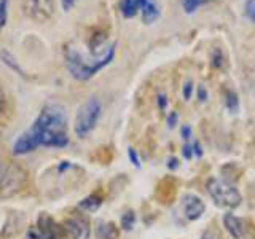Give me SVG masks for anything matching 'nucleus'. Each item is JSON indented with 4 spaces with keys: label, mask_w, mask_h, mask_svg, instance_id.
Instances as JSON below:
<instances>
[{
    "label": "nucleus",
    "mask_w": 255,
    "mask_h": 239,
    "mask_svg": "<svg viewBox=\"0 0 255 239\" xmlns=\"http://www.w3.org/2000/svg\"><path fill=\"white\" fill-rule=\"evenodd\" d=\"M117 43H112L106 46V50L86 58L82 53H78L74 48H67L66 51V66L72 77L80 80V82H86L91 77H94L99 70H102L106 66L114 61L115 58Z\"/></svg>",
    "instance_id": "obj_2"
},
{
    "label": "nucleus",
    "mask_w": 255,
    "mask_h": 239,
    "mask_svg": "<svg viewBox=\"0 0 255 239\" xmlns=\"http://www.w3.org/2000/svg\"><path fill=\"white\" fill-rule=\"evenodd\" d=\"M101 206H102V198L99 195H90L80 201L78 209H82L85 212H94V211H98Z\"/></svg>",
    "instance_id": "obj_14"
},
{
    "label": "nucleus",
    "mask_w": 255,
    "mask_h": 239,
    "mask_svg": "<svg viewBox=\"0 0 255 239\" xmlns=\"http://www.w3.org/2000/svg\"><path fill=\"white\" fill-rule=\"evenodd\" d=\"M62 227L56 225L50 215L42 214L38 217V223L30 227L26 233V239H59L62 235Z\"/></svg>",
    "instance_id": "obj_8"
},
{
    "label": "nucleus",
    "mask_w": 255,
    "mask_h": 239,
    "mask_svg": "<svg viewBox=\"0 0 255 239\" xmlns=\"http://www.w3.org/2000/svg\"><path fill=\"white\" fill-rule=\"evenodd\" d=\"M2 61H3V62L6 64L8 67H11L13 70H16V72H18L19 75H22V77H24V70H22V69L19 67V64L16 62V59H14L13 56H11L10 53H8V51H3V53H2Z\"/></svg>",
    "instance_id": "obj_18"
},
{
    "label": "nucleus",
    "mask_w": 255,
    "mask_h": 239,
    "mask_svg": "<svg viewBox=\"0 0 255 239\" xmlns=\"http://www.w3.org/2000/svg\"><path fill=\"white\" fill-rule=\"evenodd\" d=\"M175 193H177V182L172 177H166L163 182H159L156 188V198L159 199V203H171L175 198Z\"/></svg>",
    "instance_id": "obj_12"
},
{
    "label": "nucleus",
    "mask_w": 255,
    "mask_h": 239,
    "mask_svg": "<svg viewBox=\"0 0 255 239\" xmlns=\"http://www.w3.org/2000/svg\"><path fill=\"white\" fill-rule=\"evenodd\" d=\"M191 93H193V83L188 80V82L183 85V99L188 101L191 98Z\"/></svg>",
    "instance_id": "obj_22"
},
{
    "label": "nucleus",
    "mask_w": 255,
    "mask_h": 239,
    "mask_svg": "<svg viewBox=\"0 0 255 239\" xmlns=\"http://www.w3.org/2000/svg\"><path fill=\"white\" fill-rule=\"evenodd\" d=\"M158 106H159V109H161V110L166 109V106H167V99H166V96H164V94H159V96H158Z\"/></svg>",
    "instance_id": "obj_28"
},
{
    "label": "nucleus",
    "mask_w": 255,
    "mask_h": 239,
    "mask_svg": "<svg viewBox=\"0 0 255 239\" xmlns=\"http://www.w3.org/2000/svg\"><path fill=\"white\" fill-rule=\"evenodd\" d=\"M67 112L61 104H46L38 114L29 132L37 145L62 148L69 143Z\"/></svg>",
    "instance_id": "obj_1"
},
{
    "label": "nucleus",
    "mask_w": 255,
    "mask_h": 239,
    "mask_svg": "<svg viewBox=\"0 0 255 239\" xmlns=\"http://www.w3.org/2000/svg\"><path fill=\"white\" fill-rule=\"evenodd\" d=\"M167 166H169V169H177V167H179V161L175 158H171L169 159V164H167Z\"/></svg>",
    "instance_id": "obj_31"
},
{
    "label": "nucleus",
    "mask_w": 255,
    "mask_h": 239,
    "mask_svg": "<svg viewBox=\"0 0 255 239\" xmlns=\"http://www.w3.org/2000/svg\"><path fill=\"white\" fill-rule=\"evenodd\" d=\"M134 223H135V214L132 211H128L126 214H123V217H122V227H123V230L129 231L134 227Z\"/></svg>",
    "instance_id": "obj_19"
},
{
    "label": "nucleus",
    "mask_w": 255,
    "mask_h": 239,
    "mask_svg": "<svg viewBox=\"0 0 255 239\" xmlns=\"http://www.w3.org/2000/svg\"><path fill=\"white\" fill-rule=\"evenodd\" d=\"M182 137L185 139V140H188L191 137V127L188 124H185V126L182 127Z\"/></svg>",
    "instance_id": "obj_27"
},
{
    "label": "nucleus",
    "mask_w": 255,
    "mask_h": 239,
    "mask_svg": "<svg viewBox=\"0 0 255 239\" xmlns=\"http://www.w3.org/2000/svg\"><path fill=\"white\" fill-rule=\"evenodd\" d=\"M209 2H212V0H182V8L185 13L191 14V13H195L199 6H203Z\"/></svg>",
    "instance_id": "obj_16"
},
{
    "label": "nucleus",
    "mask_w": 255,
    "mask_h": 239,
    "mask_svg": "<svg viewBox=\"0 0 255 239\" xmlns=\"http://www.w3.org/2000/svg\"><path fill=\"white\" fill-rule=\"evenodd\" d=\"M177 120H179L177 112H171L169 117H167V126H169V127H174L175 124H177Z\"/></svg>",
    "instance_id": "obj_24"
},
{
    "label": "nucleus",
    "mask_w": 255,
    "mask_h": 239,
    "mask_svg": "<svg viewBox=\"0 0 255 239\" xmlns=\"http://www.w3.org/2000/svg\"><path fill=\"white\" fill-rule=\"evenodd\" d=\"M198 98H199V101H203V102L207 99V91H206V88L203 85H199V88H198Z\"/></svg>",
    "instance_id": "obj_26"
},
{
    "label": "nucleus",
    "mask_w": 255,
    "mask_h": 239,
    "mask_svg": "<svg viewBox=\"0 0 255 239\" xmlns=\"http://www.w3.org/2000/svg\"><path fill=\"white\" fill-rule=\"evenodd\" d=\"M3 109H5V96L2 91H0V115L3 114Z\"/></svg>",
    "instance_id": "obj_30"
},
{
    "label": "nucleus",
    "mask_w": 255,
    "mask_h": 239,
    "mask_svg": "<svg viewBox=\"0 0 255 239\" xmlns=\"http://www.w3.org/2000/svg\"><path fill=\"white\" fill-rule=\"evenodd\" d=\"M206 211V204L199 196L196 195H187L183 198V212L188 220H198L199 217H203V214Z\"/></svg>",
    "instance_id": "obj_11"
},
{
    "label": "nucleus",
    "mask_w": 255,
    "mask_h": 239,
    "mask_svg": "<svg viewBox=\"0 0 255 239\" xmlns=\"http://www.w3.org/2000/svg\"><path fill=\"white\" fill-rule=\"evenodd\" d=\"M128 155H129V159H131L132 164H134L135 167H139V166H140L139 156H137V153H135V150H134V148H128Z\"/></svg>",
    "instance_id": "obj_23"
},
{
    "label": "nucleus",
    "mask_w": 255,
    "mask_h": 239,
    "mask_svg": "<svg viewBox=\"0 0 255 239\" xmlns=\"http://www.w3.org/2000/svg\"><path fill=\"white\" fill-rule=\"evenodd\" d=\"M37 142L34 140V137H32V134L29 131L26 132H22L18 140L14 142V145H13V153L14 155H27L30 153V151H34L37 148Z\"/></svg>",
    "instance_id": "obj_13"
},
{
    "label": "nucleus",
    "mask_w": 255,
    "mask_h": 239,
    "mask_svg": "<svg viewBox=\"0 0 255 239\" xmlns=\"http://www.w3.org/2000/svg\"><path fill=\"white\" fill-rule=\"evenodd\" d=\"M191 150H193V147H190V145L183 147V156H185V158H191V153H193Z\"/></svg>",
    "instance_id": "obj_29"
},
{
    "label": "nucleus",
    "mask_w": 255,
    "mask_h": 239,
    "mask_svg": "<svg viewBox=\"0 0 255 239\" xmlns=\"http://www.w3.org/2000/svg\"><path fill=\"white\" fill-rule=\"evenodd\" d=\"M22 6L35 22H45L54 13V0H22Z\"/></svg>",
    "instance_id": "obj_9"
},
{
    "label": "nucleus",
    "mask_w": 255,
    "mask_h": 239,
    "mask_svg": "<svg viewBox=\"0 0 255 239\" xmlns=\"http://www.w3.org/2000/svg\"><path fill=\"white\" fill-rule=\"evenodd\" d=\"M62 228L70 239H90L91 236L90 222L85 217H70L64 222Z\"/></svg>",
    "instance_id": "obj_10"
},
{
    "label": "nucleus",
    "mask_w": 255,
    "mask_h": 239,
    "mask_svg": "<svg viewBox=\"0 0 255 239\" xmlns=\"http://www.w3.org/2000/svg\"><path fill=\"white\" fill-rule=\"evenodd\" d=\"M101 112H102V104L99 98H96V96L90 98L78 109L75 117V127H74L77 137L83 139L94 129L101 118Z\"/></svg>",
    "instance_id": "obj_4"
},
{
    "label": "nucleus",
    "mask_w": 255,
    "mask_h": 239,
    "mask_svg": "<svg viewBox=\"0 0 255 239\" xmlns=\"http://www.w3.org/2000/svg\"><path fill=\"white\" fill-rule=\"evenodd\" d=\"M24 182H26V172L19 166L0 159V191L3 195H13L24 185Z\"/></svg>",
    "instance_id": "obj_6"
},
{
    "label": "nucleus",
    "mask_w": 255,
    "mask_h": 239,
    "mask_svg": "<svg viewBox=\"0 0 255 239\" xmlns=\"http://www.w3.org/2000/svg\"><path fill=\"white\" fill-rule=\"evenodd\" d=\"M203 239H214V238H211L209 235H204V238H203Z\"/></svg>",
    "instance_id": "obj_33"
},
{
    "label": "nucleus",
    "mask_w": 255,
    "mask_h": 239,
    "mask_svg": "<svg viewBox=\"0 0 255 239\" xmlns=\"http://www.w3.org/2000/svg\"><path fill=\"white\" fill-rule=\"evenodd\" d=\"M98 236L101 239H117L118 238V230L114 223H106L98 228Z\"/></svg>",
    "instance_id": "obj_15"
},
{
    "label": "nucleus",
    "mask_w": 255,
    "mask_h": 239,
    "mask_svg": "<svg viewBox=\"0 0 255 239\" xmlns=\"http://www.w3.org/2000/svg\"><path fill=\"white\" fill-rule=\"evenodd\" d=\"M193 150H195V155H198V156H201L203 155V150H201V145H199L198 142H195L193 143Z\"/></svg>",
    "instance_id": "obj_32"
},
{
    "label": "nucleus",
    "mask_w": 255,
    "mask_h": 239,
    "mask_svg": "<svg viewBox=\"0 0 255 239\" xmlns=\"http://www.w3.org/2000/svg\"><path fill=\"white\" fill-rule=\"evenodd\" d=\"M246 16L255 22V0H247L246 2Z\"/></svg>",
    "instance_id": "obj_21"
},
{
    "label": "nucleus",
    "mask_w": 255,
    "mask_h": 239,
    "mask_svg": "<svg viewBox=\"0 0 255 239\" xmlns=\"http://www.w3.org/2000/svg\"><path fill=\"white\" fill-rule=\"evenodd\" d=\"M206 188L209 196L212 198V201L220 207L235 209L243 201V196L239 193V190L227 179L223 180L217 177H211L206 182Z\"/></svg>",
    "instance_id": "obj_3"
},
{
    "label": "nucleus",
    "mask_w": 255,
    "mask_h": 239,
    "mask_svg": "<svg viewBox=\"0 0 255 239\" xmlns=\"http://www.w3.org/2000/svg\"><path fill=\"white\" fill-rule=\"evenodd\" d=\"M225 106L227 109L231 112V114H235L239 109V99H238V94L233 93V91H228L227 96H225Z\"/></svg>",
    "instance_id": "obj_17"
},
{
    "label": "nucleus",
    "mask_w": 255,
    "mask_h": 239,
    "mask_svg": "<svg viewBox=\"0 0 255 239\" xmlns=\"http://www.w3.org/2000/svg\"><path fill=\"white\" fill-rule=\"evenodd\" d=\"M120 10L125 18H134L139 11H142V19L145 24L155 22L161 14L155 0H122Z\"/></svg>",
    "instance_id": "obj_5"
},
{
    "label": "nucleus",
    "mask_w": 255,
    "mask_h": 239,
    "mask_svg": "<svg viewBox=\"0 0 255 239\" xmlns=\"http://www.w3.org/2000/svg\"><path fill=\"white\" fill-rule=\"evenodd\" d=\"M223 225L233 239H255V225L249 219L236 217L235 214H225Z\"/></svg>",
    "instance_id": "obj_7"
},
{
    "label": "nucleus",
    "mask_w": 255,
    "mask_h": 239,
    "mask_svg": "<svg viewBox=\"0 0 255 239\" xmlns=\"http://www.w3.org/2000/svg\"><path fill=\"white\" fill-rule=\"evenodd\" d=\"M6 16H8V0H2L0 2V32L6 24Z\"/></svg>",
    "instance_id": "obj_20"
},
{
    "label": "nucleus",
    "mask_w": 255,
    "mask_h": 239,
    "mask_svg": "<svg viewBox=\"0 0 255 239\" xmlns=\"http://www.w3.org/2000/svg\"><path fill=\"white\" fill-rule=\"evenodd\" d=\"M77 3V0H61V5L64 8V11H69L72 10V6Z\"/></svg>",
    "instance_id": "obj_25"
}]
</instances>
